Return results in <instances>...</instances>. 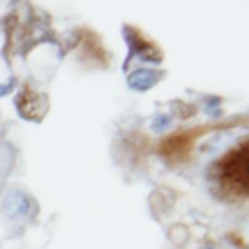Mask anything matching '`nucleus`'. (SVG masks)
<instances>
[{
	"mask_svg": "<svg viewBox=\"0 0 249 249\" xmlns=\"http://www.w3.org/2000/svg\"><path fill=\"white\" fill-rule=\"evenodd\" d=\"M16 88V78H8L4 84H0V97H6L8 93H12V89Z\"/></svg>",
	"mask_w": 249,
	"mask_h": 249,
	"instance_id": "39448f33",
	"label": "nucleus"
},
{
	"mask_svg": "<svg viewBox=\"0 0 249 249\" xmlns=\"http://www.w3.org/2000/svg\"><path fill=\"white\" fill-rule=\"evenodd\" d=\"M2 212L10 220H31L39 212L37 200L21 189H10L2 198Z\"/></svg>",
	"mask_w": 249,
	"mask_h": 249,
	"instance_id": "f257e3e1",
	"label": "nucleus"
},
{
	"mask_svg": "<svg viewBox=\"0 0 249 249\" xmlns=\"http://www.w3.org/2000/svg\"><path fill=\"white\" fill-rule=\"evenodd\" d=\"M200 249H216L214 245H204V247H200Z\"/></svg>",
	"mask_w": 249,
	"mask_h": 249,
	"instance_id": "423d86ee",
	"label": "nucleus"
},
{
	"mask_svg": "<svg viewBox=\"0 0 249 249\" xmlns=\"http://www.w3.org/2000/svg\"><path fill=\"white\" fill-rule=\"evenodd\" d=\"M14 105L19 111L21 119L27 121H39L47 109H49V99L45 93H35L29 88H23L16 97H14Z\"/></svg>",
	"mask_w": 249,
	"mask_h": 249,
	"instance_id": "f03ea898",
	"label": "nucleus"
},
{
	"mask_svg": "<svg viewBox=\"0 0 249 249\" xmlns=\"http://www.w3.org/2000/svg\"><path fill=\"white\" fill-rule=\"evenodd\" d=\"M163 78L161 70H154V68H136L132 72H128L126 76V86L134 91H148L154 86L160 84V80Z\"/></svg>",
	"mask_w": 249,
	"mask_h": 249,
	"instance_id": "7ed1b4c3",
	"label": "nucleus"
},
{
	"mask_svg": "<svg viewBox=\"0 0 249 249\" xmlns=\"http://www.w3.org/2000/svg\"><path fill=\"white\" fill-rule=\"evenodd\" d=\"M171 121H173V115H171V113H158V115L150 121V128H152V132L160 134V132H163V130L169 128Z\"/></svg>",
	"mask_w": 249,
	"mask_h": 249,
	"instance_id": "20e7f679",
	"label": "nucleus"
}]
</instances>
